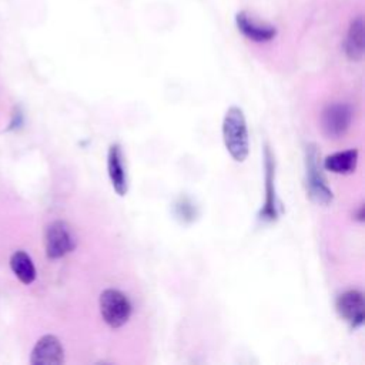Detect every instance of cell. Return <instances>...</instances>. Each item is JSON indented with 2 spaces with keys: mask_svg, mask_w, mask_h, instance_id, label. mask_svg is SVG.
I'll return each instance as SVG.
<instances>
[{
  "mask_svg": "<svg viewBox=\"0 0 365 365\" xmlns=\"http://www.w3.org/2000/svg\"><path fill=\"white\" fill-rule=\"evenodd\" d=\"M222 140L230 155L241 163L248 155V130L244 111L232 106L227 110L222 120Z\"/></svg>",
  "mask_w": 365,
  "mask_h": 365,
  "instance_id": "cell-1",
  "label": "cell"
},
{
  "mask_svg": "<svg viewBox=\"0 0 365 365\" xmlns=\"http://www.w3.org/2000/svg\"><path fill=\"white\" fill-rule=\"evenodd\" d=\"M305 184L309 198L317 204H329L332 191L327 185L325 177L319 165V154L315 144H308L305 150Z\"/></svg>",
  "mask_w": 365,
  "mask_h": 365,
  "instance_id": "cell-2",
  "label": "cell"
},
{
  "mask_svg": "<svg viewBox=\"0 0 365 365\" xmlns=\"http://www.w3.org/2000/svg\"><path fill=\"white\" fill-rule=\"evenodd\" d=\"M98 305L100 314L110 328L123 327L130 319L133 311L127 295L115 288L104 289L100 295Z\"/></svg>",
  "mask_w": 365,
  "mask_h": 365,
  "instance_id": "cell-3",
  "label": "cell"
},
{
  "mask_svg": "<svg viewBox=\"0 0 365 365\" xmlns=\"http://www.w3.org/2000/svg\"><path fill=\"white\" fill-rule=\"evenodd\" d=\"M46 254L51 259L61 258L76 248V237L66 221L57 220L47 225L44 231Z\"/></svg>",
  "mask_w": 365,
  "mask_h": 365,
  "instance_id": "cell-4",
  "label": "cell"
},
{
  "mask_svg": "<svg viewBox=\"0 0 365 365\" xmlns=\"http://www.w3.org/2000/svg\"><path fill=\"white\" fill-rule=\"evenodd\" d=\"M352 121V110L345 103L328 104L321 114V127L328 138L342 137Z\"/></svg>",
  "mask_w": 365,
  "mask_h": 365,
  "instance_id": "cell-5",
  "label": "cell"
},
{
  "mask_svg": "<svg viewBox=\"0 0 365 365\" xmlns=\"http://www.w3.org/2000/svg\"><path fill=\"white\" fill-rule=\"evenodd\" d=\"M335 308L339 317L349 324L351 328H359L365 319V299L358 289H348L338 295Z\"/></svg>",
  "mask_w": 365,
  "mask_h": 365,
  "instance_id": "cell-6",
  "label": "cell"
},
{
  "mask_svg": "<svg viewBox=\"0 0 365 365\" xmlns=\"http://www.w3.org/2000/svg\"><path fill=\"white\" fill-rule=\"evenodd\" d=\"M30 362L33 365H61L64 349L60 339L54 335H43L31 351Z\"/></svg>",
  "mask_w": 365,
  "mask_h": 365,
  "instance_id": "cell-7",
  "label": "cell"
},
{
  "mask_svg": "<svg viewBox=\"0 0 365 365\" xmlns=\"http://www.w3.org/2000/svg\"><path fill=\"white\" fill-rule=\"evenodd\" d=\"M235 26L238 31L247 37L251 41L255 43H267L275 38L277 36V27L257 21L252 16H250L247 11L241 10L235 14Z\"/></svg>",
  "mask_w": 365,
  "mask_h": 365,
  "instance_id": "cell-8",
  "label": "cell"
},
{
  "mask_svg": "<svg viewBox=\"0 0 365 365\" xmlns=\"http://www.w3.org/2000/svg\"><path fill=\"white\" fill-rule=\"evenodd\" d=\"M107 170L108 177L111 181V185L114 191L123 197L128 191V180H127V171L124 167V157L120 144L114 143L108 148L107 154Z\"/></svg>",
  "mask_w": 365,
  "mask_h": 365,
  "instance_id": "cell-9",
  "label": "cell"
},
{
  "mask_svg": "<svg viewBox=\"0 0 365 365\" xmlns=\"http://www.w3.org/2000/svg\"><path fill=\"white\" fill-rule=\"evenodd\" d=\"M275 161L269 147H265V202L259 212V218L264 221H275L278 218V204L274 190Z\"/></svg>",
  "mask_w": 365,
  "mask_h": 365,
  "instance_id": "cell-10",
  "label": "cell"
},
{
  "mask_svg": "<svg viewBox=\"0 0 365 365\" xmlns=\"http://www.w3.org/2000/svg\"><path fill=\"white\" fill-rule=\"evenodd\" d=\"M364 17L362 16H356L351 20L349 27H348V33H346V38L344 43V50H345V56L348 57V60L351 61H359L364 57Z\"/></svg>",
  "mask_w": 365,
  "mask_h": 365,
  "instance_id": "cell-11",
  "label": "cell"
},
{
  "mask_svg": "<svg viewBox=\"0 0 365 365\" xmlns=\"http://www.w3.org/2000/svg\"><path fill=\"white\" fill-rule=\"evenodd\" d=\"M358 161V150L351 148L345 151L334 153L325 157L322 167L334 174H349L355 170Z\"/></svg>",
  "mask_w": 365,
  "mask_h": 365,
  "instance_id": "cell-12",
  "label": "cell"
},
{
  "mask_svg": "<svg viewBox=\"0 0 365 365\" xmlns=\"http://www.w3.org/2000/svg\"><path fill=\"white\" fill-rule=\"evenodd\" d=\"M10 268L13 274L26 285L31 284L36 279V267L31 257L23 251H14L10 257Z\"/></svg>",
  "mask_w": 365,
  "mask_h": 365,
  "instance_id": "cell-13",
  "label": "cell"
},
{
  "mask_svg": "<svg viewBox=\"0 0 365 365\" xmlns=\"http://www.w3.org/2000/svg\"><path fill=\"white\" fill-rule=\"evenodd\" d=\"M21 120H23V115L20 111H16L13 114V120L10 121V125H9V130H13V128H17L20 124H21Z\"/></svg>",
  "mask_w": 365,
  "mask_h": 365,
  "instance_id": "cell-14",
  "label": "cell"
},
{
  "mask_svg": "<svg viewBox=\"0 0 365 365\" xmlns=\"http://www.w3.org/2000/svg\"><path fill=\"white\" fill-rule=\"evenodd\" d=\"M356 220H358V221H364V205L359 207V211H358V214H356Z\"/></svg>",
  "mask_w": 365,
  "mask_h": 365,
  "instance_id": "cell-15",
  "label": "cell"
}]
</instances>
